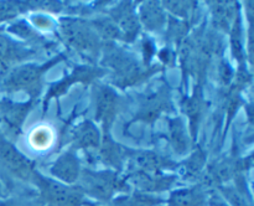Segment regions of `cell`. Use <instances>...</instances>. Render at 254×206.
<instances>
[{
    "label": "cell",
    "mask_w": 254,
    "mask_h": 206,
    "mask_svg": "<svg viewBox=\"0 0 254 206\" xmlns=\"http://www.w3.org/2000/svg\"><path fill=\"white\" fill-rule=\"evenodd\" d=\"M62 59L64 56L55 57L51 61L44 65H39V66L32 64L20 65L7 74L6 78L2 82V86L7 92L24 91L31 97L37 96L41 91V79L45 72L55 64H59Z\"/></svg>",
    "instance_id": "7a4b0ae2"
},
{
    "label": "cell",
    "mask_w": 254,
    "mask_h": 206,
    "mask_svg": "<svg viewBox=\"0 0 254 206\" xmlns=\"http://www.w3.org/2000/svg\"><path fill=\"white\" fill-rule=\"evenodd\" d=\"M31 55V51L25 49L19 42L12 41L5 35L0 34V67L6 69L10 65L24 61Z\"/></svg>",
    "instance_id": "7c38bea8"
},
{
    "label": "cell",
    "mask_w": 254,
    "mask_h": 206,
    "mask_svg": "<svg viewBox=\"0 0 254 206\" xmlns=\"http://www.w3.org/2000/svg\"><path fill=\"white\" fill-rule=\"evenodd\" d=\"M168 206H206V196L198 186L174 191Z\"/></svg>",
    "instance_id": "e0dca14e"
},
{
    "label": "cell",
    "mask_w": 254,
    "mask_h": 206,
    "mask_svg": "<svg viewBox=\"0 0 254 206\" xmlns=\"http://www.w3.org/2000/svg\"><path fill=\"white\" fill-rule=\"evenodd\" d=\"M202 96H201V91H195L192 97L186 99L185 102V112L188 113L189 118L191 122V131L192 134H195L196 128H197V123L200 121V117L202 114Z\"/></svg>",
    "instance_id": "7402d4cb"
},
{
    "label": "cell",
    "mask_w": 254,
    "mask_h": 206,
    "mask_svg": "<svg viewBox=\"0 0 254 206\" xmlns=\"http://www.w3.org/2000/svg\"><path fill=\"white\" fill-rule=\"evenodd\" d=\"M232 14L233 9L228 2H215V5H213V15H215L216 22L223 29L228 27Z\"/></svg>",
    "instance_id": "603a6c76"
},
{
    "label": "cell",
    "mask_w": 254,
    "mask_h": 206,
    "mask_svg": "<svg viewBox=\"0 0 254 206\" xmlns=\"http://www.w3.org/2000/svg\"><path fill=\"white\" fill-rule=\"evenodd\" d=\"M169 104H170V101H169V93L166 92V89H158V92H154L151 96L146 98L139 111L136 119L151 123L155 121V118H158L161 112L168 109Z\"/></svg>",
    "instance_id": "8fae6325"
},
{
    "label": "cell",
    "mask_w": 254,
    "mask_h": 206,
    "mask_svg": "<svg viewBox=\"0 0 254 206\" xmlns=\"http://www.w3.org/2000/svg\"><path fill=\"white\" fill-rule=\"evenodd\" d=\"M101 156L106 164H108V165L113 166L116 169H121L122 164H123L124 151L122 150L121 145H118L113 140H111V138L108 136L104 138L103 144H102Z\"/></svg>",
    "instance_id": "44dd1931"
},
{
    "label": "cell",
    "mask_w": 254,
    "mask_h": 206,
    "mask_svg": "<svg viewBox=\"0 0 254 206\" xmlns=\"http://www.w3.org/2000/svg\"><path fill=\"white\" fill-rule=\"evenodd\" d=\"M140 19L146 29L151 31H158L166 22L165 12L158 2H145L140 7Z\"/></svg>",
    "instance_id": "ac0fdd59"
},
{
    "label": "cell",
    "mask_w": 254,
    "mask_h": 206,
    "mask_svg": "<svg viewBox=\"0 0 254 206\" xmlns=\"http://www.w3.org/2000/svg\"><path fill=\"white\" fill-rule=\"evenodd\" d=\"M131 163L138 169V171L148 174H159L161 169L173 166L171 161L154 151H140L138 154H134Z\"/></svg>",
    "instance_id": "4fadbf2b"
},
{
    "label": "cell",
    "mask_w": 254,
    "mask_h": 206,
    "mask_svg": "<svg viewBox=\"0 0 254 206\" xmlns=\"http://www.w3.org/2000/svg\"><path fill=\"white\" fill-rule=\"evenodd\" d=\"M50 173L61 183L73 185L81 175V164L76 154L68 150L57 158L50 168Z\"/></svg>",
    "instance_id": "52a82bcc"
},
{
    "label": "cell",
    "mask_w": 254,
    "mask_h": 206,
    "mask_svg": "<svg viewBox=\"0 0 254 206\" xmlns=\"http://www.w3.org/2000/svg\"><path fill=\"white\" fill-rule=\"evenodd\" d=\"M31 183L37 188V203L40 206H86L88 203L78 186L55 181L36 170Z\"/></svg>",
    "instance_id": "6da1fadb"
},
{
    "label": "cell",
    "mask_w": 254,
    "mask_h": 206,
    "mask_svg": "<svg viewBox=\"0 0 254 206\" xmlns=\"http://www.w3.org/2000/svg\"><path fill=\"white\" fill-rule=\"evenodd\" d=\"M86 206H98V205H93V204H89V203H87V205Z\"/></svg>",
    "instance_id": "f1b7e54d"
},
{
    "label": "cell",
    "mask_w": 254,
    "mask_h": 206,
    "mask_svg": "<svg viewBox=\"0 0 254 206\" xmlns=\"http://www.w3.org/2000/svg\"><path fill=\"white\" fill-rule=\"evenodd\" d=\"M222 191L233 206H247V199L243 195L242 191L238 190L237 188H235V186L222 188Z\"/></svg>",
    "instance_id": "cb8c5ba5"
},
{
    "label": "cell",
    "mask_w": 254,
    "mask_h": 206,
    "mask_svg": "<svg viewBox=\"0 0 254 206\" xmlns=\"http://www.w3.org/2000/svg\"><path fill=\"white\" fill-rule=\"evenodd\" d=\"M118 96L108 86H99L97 91L96 119L103 126L104 134L108 137L109 129L113 124L118 111Z\"/></svg>",
    "instance_id": "8992f818"
},
{
    "label": "cell",
    "mask_w": 254,
    "mask_h": 206,
    "mask_svg": "<svg viewBox=\"0 0 254 206\" xmlns=\"http://www.w3.org/2000/svg\"><path fill=\"white\" fill-rule=\"evenodd\" d=\"M161 199L146 193H134L114 199L112 206H159Z\"/></svg>",
    "instance_id": "ffe728a7"
},
{
    "label": "cell",
    "mask_w": 254,
    "mask_h": 206,
    "mask_svg": "<svg viewBox=\"0 0 254 206\" xmlns=\"http://www.w3.org/2000/svg\"><path fill=\"white\" fill-rule=\"evenodd\" d=\"M203 161H205V158H203L202 151H198V153H195L190 158L188 163V169L191 174H196L201 170V168L203 166Z\"/></svg>",
    "instance_id": "484cf974"
},
{
    "label": "cell",
    "mask_w": 254,
    "mask_h": 206,
    "mask_svg": "<svg viewBox=\"0 0 254 206\" xmlns=\"http://www.w3.org/2000/svg\"><path fill=\"white\" fill-rule=\"evenodd\" d=\"M78 188L84 195H89L99 201H111L117 191L128 189L124 180L114 171H83L78 178Z\"/></svg>",
    "instance_id": "3957f363"
},
{
    "label": "cell",
    "mask_w": 254,
    "mask_h": 206,
    "mask_svg": "<svg viewBox=\"0 0 254 206\" xmlns=\"http://www.w3.org/2000/svg\"><path fill=\"white\" fill-rule=\"evenodd\" d=\"M0 206H24V205L20 204L19 201L14 200V199H9V200L0 201Z\"/></svg>",
    "instance_id": "83f0119b"
},
{
    "label": "cell",
    "mask_w": 254,
    "mask_h": 206,
    "mask_svg": "<svg viewBox=\"0 0 254 206\" xmlns=\"http://www.w3.org/2000/svg\"><path fill=\"white\" fill-rule=\"evenodd\" d=\"M73 143L79 149L98 148L101 145V133L91 121H86L73 132Z\"/></svg>",
    "instance_id": "5bb4252c"
},
{
    "label": "cell",
    "mask_w": 254,
    "mask_h": 206,
    "mask_svg": "<svg viewBox=\"0 0 254 206\" xmlns=\"http://www.w3.org/2000/svg\"><path fill=\"white\" fill-rule=\"evenodd\" d=\"M169 133L174 149L178 154H185L190 146V140L186 134L185 126L180 118L171 119L169 123Z\"/></svg>",
    "instance_id": "d6986e66"
},
{
    "label": "cell",
    "mask_w": 254,
    "mask_h": 206,
    "mask_svg": "<svg viewBox=\"0 0 254 206\" xmlns=\"http://www.w3.org/2000/svg\"><path fill=\"white\" fill-rule=\"evenodd\" d=\"M165 6L168 7L169 10H171L175 15H183V16H186L188 12L190 11L192 4H191V2L179 1V2H168V4H165Z\"/></svg>",
    "instance_id": "d4e9b609"
},
{
    "label": "cell",
    "mask_w": 254,
    "mask_h": 206,
    "mask_svg": "<svg viewBox=\"0 0 254 206\" xmlns=\"http://www.w3.org/2000/svg\"><path fill=\"white\" fill-rule=\"evenodd\" d=\"M32 107V102H25V103H0V111H1V118L9 131L12 133L19 134L21 127L24 124L25 118L29 114Z\"/></svg>",
    "instance_id": "9c48e42d"
},
{
    "label": "cell",
    "mask_w": 254,
    "mask_h": 206,
    "mask_svg": "<svg viewBox=\"0 0 254 206\" xmlns=\"http://www.w3.org/2000/svg\"><path fill=\"white\" fill-rule=\"evenodd\" d=\"M60 31L64 41L87 57H96L99 52L98 34L87 22L78 19H62Z\"/></svg>",
    "instance_id": "277c9868"
},
{
    "label": "cell",
    "mask_w": 254,
    "mask_h": 206,
    "mask_svg": "<svg viewBox=\"0 0 254 206\" xmlns=\"http://www.w3.org/2000/svg\"><path fill=\"white\" fill-rule=\"evenodd\" d=\"M56 134L49 124H39L30 131L27 141L35 151H46L54 145Z\"/></svg>",
    "instance_id": "2e32d148"
},
{
    "label": "cell",
    "mask_w": 254,
    "mask_h": 206,
    "mask_svg": "<svg viewBox=\"0 0 254 206\" xmlns=\"http://www.w3.org/2000/svg\"><path fill=\"white\" fill-rule=\"evenodd\" d=\"M104 71L99 69H93V67L88 66H79L72 72L71 76H67L66 78H64L62 81H60L59 83L54 84L50 89L49 94L46 97V102L50 101L54 97H59L61 94H64L66 92V89H68L69 86L74 83V82H92L96 77L101 76Z\"/></svg>",
    "instance_id": "ba28073f"
},
{
    "label": "cell",
    "mask_w": 254,
    "mask_h": 206,
    "mask_svg": "<svg viewBox=\"0 0 254 206\" xmlns=\"http://www.w3.org/2000/svg\"><path fill=\"white\" fill-rule=\"evenodd\" d=\"M175 176H160L156 174L141 173V171H135L133 175V183L140 189L141 193L146 191L156 193V191L165 190L173 184Z\"/></svg>",
    "instance_id": "9a60e30c"
},
{
    "label": "cell",
    "mask_w": 254,
    "mask_h": 206,
    "mask_svg": "<svg viewBox=\"0 0 254 206\" xmlns=\"http://www.w3.org/2000/svg\"><path fill=\"white\" fill-rule=\"evenodd\" d=\"M0 163L10 175L22 181H31L35 166L30 159L20 153L16 146L0 133Z\"/></svg>",
    "instance_id": "5b68a950"
},
{
    "label": "cell",
    "mask_w": 254,
    "mask_h": 206,
    "mask_svg": "<svg viewBox=\"0 0 254 206\" xmlns=\"http://www.w3.org/2000/svg\"><path fill=\"white\" fill-rule=\"evenodd\" d=\"M114 12L116 14H112V16L121 31V35L127 41H131L139 31V22L131 5L129 2H124Z\"/></svg>",
    "instance_id": "30bf717a"
},
{
    "label": "cell",
    "mask_w": 254,
    "mask_h": 206,
    "mask_svg": "<svg viewBox=\"0 0 254 206\" xmlns=\"http://www.w3.org/2000/svg\"><path fill=\"white\" fill-rule=\"evenodd\" d=\"M32 21L35 22V25L41 29H50L52 26V21L45 15H37V16L32 17Z\"/></svg>",
    "instance_id": "4316f807"
}]
</instances>
